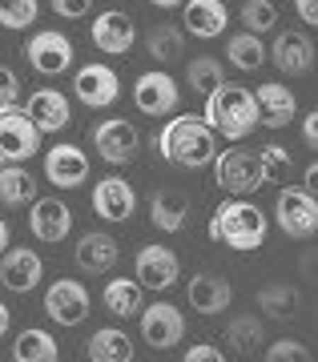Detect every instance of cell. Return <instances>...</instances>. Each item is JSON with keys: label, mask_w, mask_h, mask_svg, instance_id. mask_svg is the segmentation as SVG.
<instances>
[{"label": "cell", "mask_w": 318, "mask_h": 362, "mask_svg": "<svg viewBox=\"0 0 318 362\" xmlns=\"http://www.w3.org/2000/svg\"><path fill=\"white\" fill-rule=\"evenodd\" d=\"M8 238H13V233H8V221L0 218V254H4V250H8Z\"/></svg>", "instance_id": "45"}, {"label": "cell", "mask_w": 318, "mask_h": 362, "mask_svg": "<svg viewBox=\"0 0 318 362\" xmlns=\"http://www.w3.org/2000/svg\"><path fill=\"white\" fill-rule=\"evenodd\" d=\"M266 230L270 218L262 214V206L246 202V197H226L210 214V242L229 250H258L266 242Z\"/></svg>", "instance_id": "3"}, {"label": "cell", "mask_w": 318, "mask_h": 362, "mask_svg": "<svg viewBox=\"0 0 318 362\" xmlns=\"http://www.w3.org/2000/svg\"><path fill=\"white\" fill-rule=\"evenodd\" d=\"M314 57H318L314 40L302 28H282L274 37V45L266 49V61H274V69L286 73V77H306L314 69Z\"/></svg>", "instance_id": "12"}, {"label": "cell", "mask_w": 318, "mask_h": 362, "mask_svg": "<svg viewBox=\"0 0 318 362\" xmlns=\"http://www.w3.org/2000/svg\"><path fill=\"white\" fill-rule=\"evenodd\" d=\"M258 157H262V169H266L270 185L290 173V149H282V145H262V149H258Z\"/></svg>", "instance_id": "37"}, {"label": "cell", "mask_w": 318, "mask_h": 362, "mask_svg": "<svg viewBox=\"0 0 318 362\" xmlns=\"http://www.w3.org/2000/svg\"><path fill=\"white\" fill-rule=\"evenodd\" d=\"M274 221H278V230L286 238H294V242L314 238V230H318L314 189H306V185H286V189H278V197H274Z\"/></svg>", "instance_id": "5"}, {"label": "cell", "mask_w": 318, "mask_h": 362, "mask_svg": "<svg viewBox=\"0 0 318 362\" xmlns=\"http://www.w3.org/2000/svg\"><path fill=\"white\" fill-rule=\"evenodd\" d=\"M186 302H190L198 314H226V306L234 302V290L222 274H210V270H198L186 282Z\"/></svg>", "instance_id": "21"}, {"label": "cell", "mask_w": 318, "mask_h": 362, "mask_svg": "<svg viewBox=\"0 0 318 362\" xmlns=\"http://www.w3.org/2000/svg\"><path fill=\"white\" fill-rule=\"evenodd\" d=\"M13 358L16 362H57V358H61V346H57V338H52L49 330L28 326V330H21V334H16Z\"/></svg>", "instance_id": "30"}, {"label": "cell", "mask_w": 318, "mask_h": 362, "mask_svg": "<svg viewBox=\"0 0 318 362\" xmlns=\"http://www.w3.org/2000/svg\"><path fill=\"white\" fill-rule=\"evenodd\" d=\"M89 141H93V149H97L101 161H109V165H129L141 149V133L129 117H109V121H97L89 129Z\"/></svg>", "instance_id": "6"}, {"label": "cell", "mask_w": 318, "mask_h": 362, "mask_svg": "<svg viewBox=\"0 0 318 362\" xmlns=\"http://www.w3.org/2000/svg\"><path fill=\"white\" fill-rule=\"evenodd\" d=\"M262 322H258L254 314H238V318H229L226 322V342L238 354H254L258 346H262Z\"/></svg>", "instance_id": "33"}, {"label": "cell", "mask_w": 318, "mask_h": 362, "mask_svg": "<svg viewBox=\"0 0 318 362\" xmlns=\"http://www.w3.org/2000/svg\"><path fill=\"white\" fill-rule=\"evenodd\" d=\"M294 13L302 25H318V0H294Z\"/></svg>", "instance_id": "43"}, {"label": "cell", "mask_w": 318, "mask_h": 362, "mask_svg": "<svg viewBox=\"0 0 318 362\" xmlns=\"http://www.w3.org/2000/svg\"><path fill=\"white\" fill-rule=\"evenodd\" d=\"M254 101H258V125H266V129H282V125H290L294 113H298V101H294V93L286 89L282 81H266V85H258Z\"/></svg>", "instance_id": "23"}, {"label": "cell", "mask_w": 318, "mask_h": 362, "mask_svg": "<svg viewBox=\"0 0 318 362\" xmlns=\"http://www.w3.org/2000/svg\"><path fill=\"white\" fill-rule=\"evenodd\" d=\"M217 81H226V73H222V61H217V57H193L190 65H186V85H190L198 97H205Z\"/></svg>", "instance_id": "34"}, {"label": "cell", "mask_w": 318, "mask_h": 362, "mask_svg": "<svg viewBox=\"0 0 318 362\" xmlns=\"http://www.w3.org/2000/svg\"><path fill=\"white\" fill-rule=\"evenodd\" d=\"M93 310V294L76 278H61L45 290V314L57 326H81Z\"/></svg>", "instance_id": "11"}, {"label": "cell", "mask_w": 318, "mask_h": 362, "mask_svg": "<svg viewBox=\"0 0 318 362\" xmlns=\"http://www.w3.org/2000/svg\"><path fill=\"white\" fill-rule=\"evenodd\" d=\"M40 137L45 133L33 125V117L25 109H0V161H28L33 153H40Z\"/></svg>", "instance_id": "8"}, {"label": "cell", "mask_w": 318, "mask_h": 362, "mask_svg": "<svg viewBox=\"0 0 318 362\" xmlns=\"http://www.w3.org/2000/svg\"><path fill=\"white\" fill-rule=\"evenodd\" d=\"M73 258L76 266H81V274H109L117 266V258H121V246H117V238L113 233H105V230H89V233H81L76 238V250H73Z\"/></svg>", "instance_id": "20"}, {"label": "cell", "mask_w": 318, "mask_h": 362, "mask_svg": "<svg viewBox=\"0 0 318 362\" xmlns=\"http://www.w3.org/2000/svg\"><path fill=\"white\" fill-rule=\"evenodd\" d=\"M52 13L64 16V21H81V16L93 13V0H49Z\"/></svg>", "instance_id": "40"}, {"label": "cell", "mask_w": 318, "mask_h": 362, "mask_svg": "<svg viewBox=\"0 0 318 362\" xmlns=\"http://www.w3.org/2000/svg\"><path fill=\"white\" fill-rule=\"evenodd\" d=\"M302 141H306V149H318V113L314 109L302 117Z\"/></svg>", "instance_id": "42"}, {"label": "cell", "mask_w": 318, "mask_h": 362, "mask_svg": "<svg viewBox=\"0 0 318 362\" xmlns=\"http://www.w3.org/2000/svg\"><path fill=\"white\" fill-rule=\"evenodd\" d=\"M153 8H181V0H149Z\"/></svg>", "instance_id": "47"}, {"label": "cell", "mask_w": 318, "mask_h": 362, "mask_svg": "<svg viewBox=\"0 0 318 362\" xmlns=\"http://www.w3.org/2000/svg\"><path fill=\"white\" fill-rule=\"evenodd\" d=\"M302 181H306V189H310V185H314V181H318V165H314V161H310V165H306Z\"/></svg>", "instance_id": "46"}, {"label": "cell", "mask_w": 318, "mask_h": 362, "mask_svg": "<svg viewBox=\"0 0 318 362\" xmlns=\"http://www.w3.org/2000/svg\"><path fill=\"white\" fill-rule=\"evenodd\" d=\"M37 177L25 169V161H0V209L33 206L37 197Z\"/></svg>", "instance_id": "25"}, {"label": "cell", "mask_w": 318, "mask_h": 362, "mask_svg": "<svg viewBox=\"0 0 318 362\" xmlns=\"http://www.w3.org/2000/svg\"><path fill=\"white\" fill-rule=\"evenodd\" d=\"M186 218H190V202L181 194H169V189H157L149 197V221L161 233H178L186 230Z\"/></svg>", "instance_id": "28"}, {"label": "cell", "mask_w": 318, "mask_h": 362, "mask_svg": "<svg viewBox=\"0 0 318 362\" xmlns=\"http://www.w3.org/2000/svg\"><path fill=\"white\" fill-rule=\"evenodd\" d=\"M8 326H13V310H8V306L0 302V338L8 334Z\"/></svg>", "instance_id": "44"}, {"label": "cell", "mask_w": 318, "mask_h": 362, "mask_svg": "<svg viewBox=\"0 0 318 362\" xmlns=\"http://www.w3.org/2000/svg\"><path fill=\"white\" fill-rule=\"evenodd\" d=\"M45 278V262H40L37 250L28 246H8L0 254V286L8 290V294H33Z\"/></svg>", "instance_id": "14"}, {"label": "cell", "mask_w": 318, "mask_h": 362, "mask_svg": "<svg viewBox=\"0 0 318 362\" xmlns=\"http://www.w3.org/2000/svg\"><path fill=\"white\" fill-rule=\"evenodd\" d=\"M85 354L93 362H133L137 346H133V338L125 330H117V326H101L97 334L85 342Z\"/></svg>", "instance_id": "27"}, {"label": "cell", "mask_w": 318, "mask_h": 362, "mask_svg": "<svg viewBox=\"0 0 318 362\" xmlns=\"http://www.w3.org/2000/svg\"><path fill=\"white\" fill-rule=\"evenodd\" d=\"M226 61L238 73H258L266 65V45L258 33H234V37H226Z\"/></svg>", "instance_id": "29"}, {"label": "cell", "mask_w": 318, "mask_h": 362, "mask_svg": "<svg viewBox=\"0 0 318 362\" xmlns=\"http://www.w3.org/2000/svg\"><path fill=\"white\" fill-rule=\"evenodd\" d=\"M226 354L217 346H210V342H198V346H190L186 350V362H222Z\"/></svg>", "instance_id": "41"}, {"label": "cell", "mask_w": 318, "mask_h": 362, "mask_svg": "<svg viewBox=\"0 0 318 362\" xmlns=\"http://www.w3.org/2000/svg\"><path fill=\"white\" fill-rule=\"evenodd\" d=\"M16 101H21V77H16V69L0 65V109H8Z\"/></svg>", "instance_id": "39"}, {"label": "cell", "mask_w": 318, "mask_h": 362, "mask_svg": "<svg viewBox=\"0 0 318 362\" xmlns=\"http://www.w3.org/2000/svg\"><path fill=\"white\" fill-rule=\"evenodd\" d=\"M25 57H28V65L37 69L40 77H61L64 69H73L76 49H73V40L64 37V33H57V28H40V33H33V37L25 40Z\"/></svg>", "instance_id": "7"}, {"label": "cell", "mask_w": 318, "mask_h": 362, "mask_svg": "<svg viewBox=\"0 0 318 362\" xmlns=\"http://www.w3.org/2000/svg\"><path fill=\"white\" fill-rule=\"evenodd\" d=\"M40 13V0H0V25L21 33V28H33Z\"/></svg>", "instance_id": "36"}, {"label": "cell", "mask_w": 318, "mask_h": 362, "mask_svg": "<svg viewBox=\"0 0 318 362\" xmlns=\"http://www.w3.org/2000/svg\"><path fill=\"white\" fill-rule=\"evenodd\" d=\"M45 177H49V185H57V189H76V185H85V181H89V153L73 141L52 145L49 153H45Z\"/></svg>", "instance_id": "15"}, {"label": "cell", "mask_w": 318, "mask_h": 362, "mask_svg": "<svg viewBox=\"0 0 318 362\" xmlns=\"http://www.w3.org/2000/svg\"><path fill=\"white\" fill-rule=\"evenodd\" d=\"M266 362H310V350L294 338H282V342L266 346Z\"/></svg>", "instance_id": "38"}, {"label": "cell", "mask_w": 318, "mask_h": 362, "mask_svg": "<svg viewBox=\"0 0 318 362\" xmlns=\"http://www.w3.org/2000/svg\"><path fill=\"white\" fill-rule=\"evenodd\" d=\"M25 113L33 117V125H37L40 133H61L64 125L73 121V109L64 101V93H57V89H37L25 101Z\"/></svg>", "instance_id": "24"}, {"label": "cell", "mask_w": 318, "mask_h": 362, "mask_svg": "<svg viewBox=\"0 0 318 362\" xmlns=\"http://www.w3.org/2000/svg\"><path fill=\"white\" fill-rule=\"evenodd\" d=\"M137 318H141V338L157 354H166L169 346H178L181 338H186V314L174 302H149V306H141Z\"/></svg>", "instance_id": "10"}, {"label": "cell", "mask_w": 318, "mask_h": 362, "mask_svg": "<svg viewBox=\"0 0 318 362\" xmlns=\"http://www.w3.org/2000/svg\"><path fill=\"white\" fill-rule=\"evenodd\" d=\"M133 278H137L145 290H169L178 286L181 278V262L174 250L166 246H141L137 258H133Z\"/></svg>", "instance_id": "16"}, {"label": "cell", "mask_w": 318, "mask_h": 362, "mask_svg": "<svg viewBox=\"0 0 318 362\" xmlns=\"http://www.w3.org/2000/svg\"><path fill=\"white\" fill-rule=\"evenodd\" d=\"M101 306L113 318H137L141 314V306H145V286L133 278H109L105 282V290H101Z\"/></svg>", "instance_id": "26"}, {"label": "cell", "mask_w": 318, "mask_h": 362, "mask_svg": "<svg viewBox=\"0 0 318 362\" xmlns=\"http://www.w3.org/2000/svg\"><path fill=\"white\" fill-rule=\"evenodd\" d=\"M181 25L198 40H214L226 33L229 13L222 0H181Z\"/></svg>", "instance_id": "22"}, {"label": "cell", "mask_w": 318, "mask_h": 362, "mask_svg": "<svg viewBox=\"0 0 318 362\" xmlns=\"http://www.w3.org/2000/svg\"><path fill=\"white\" fill-rule=\"evenodd\" d=\"M28 230L37 242H64L73 233V209L64 206L61 197H33V209H28Z\"/></svg>", "instance_id": "18"}, {"label": "cell", "mask_w": 318, "mask_h": 362, "mask_svg": "<svg viewBox=\"0 0 318 362\" xmlns=\"http://www.w3.org/2000/svg\"><path fill=\"white\" fill-rule=\"evenodd\" d=\"M238 21L246 25V33H270V28L278 25V4L274 0H246L242 8H238Z\"/></svg>", "instance_id": "35"}, {"label": "cell", "mask_w": 318, "mask_h": 362, "mask_svg": "<svg viewBox=\"0 0 318 362\" xmlns=\"http://www.w3.org/2000/svg\"><path fill=\"white\" fill-rule=\"evenodd\" d=\"M73 97L89 109H109V105L121 97V77H117L113 65L105 61H89L73 73Z\"/></svg>", "instance_id": "9"}, {"label": "cell", "mask_w": 318, "mask_h": 362, "mask_svg": "<svg viewBox=\"0 0 318 362\" xmlns=\"http://www.w3.org/2000/svg\"><path fill=\"white\" fill-rule=\"evenodd\" d=\"M210 169H214V185L229 197H250V194H258L262 185H270L258 149H246V145H238V141L229 145L226 153H214Z\"/></svg>", "instance_id": "4"}, {"label": "cell", "mask_w": 318, "mask_h": 362, "mask_svg": "<svg viewBox=\"0 0 318 362\" xmlns=\"http://www.w3.org/2000/svg\"><path fill=\"white\" fill-rule=\"evenodd\" d=\"M89 37L97 45V52L105 57H125L133 49V40H137V28H133V16L121 13V8H105L97 13V21L89 25Z\"/></svg>", "instance_id": "17"}, {"label": "cell", "mask_w": 318, "mask_h": 362, "mask_svg": "<svg viewBox=\"0 0 318 362\" xmlns=\"http://www.w3.org/2000/svg\"><path fill=\"white\" fill-rule=\"evenodd\" d=\"M149 149L161 157V161H169V165H178V169H205L217 153V141H214V129L205 125L202 117L181 113L153 133Z\"/></svg>", "instance_id": "1"}, {"label": "cell", "mask_w": 318, "mask_h": 362, "mask_svg": "<svg viewBox=\"0 0 318 362\" xmlns=\"http://www.w3.org/2000/svg\"><path fill=\"white\" fill-rule=\"evenodd\" d=\"M145 49H149L153 61L174 65V61H181V57H186V33H181L178 25H157V28H149Z\"/></svg>", "instance_id": "31"}, {"label": "cell", "mask_w": 318, "mask_h": 362, "mask_svg": "<svg viewBox=\"0 0 318 362\" xmlns=\"http://www.w3.org/2000/svg\"><path fill=\"white\" fill-rule=\"evenodd\" d=\"M133 209H137V194H133V185L125 177H101L93 185V214L105 221H129L133 218Z\"/></svg>", "instance_id": "19"}, {"label": "cell", "mask_w": 318, "mask_h": 362, "mask_svg": "<svg viewBox=\"0 0 318 362\" xmlns=\"http://www.w3.org/2000/svg\"><path fill=\"white\" fill-rule=\"evenodd\" d=\"M298 290H294L290 282H274V286H262L258 290V310L270 314V318H278V322H286V318H294V310H298Z\"/></svg>", "instance_id": "32"}, {"label": "cell", "mask_w": 318, "mask_h": 362, "mask_svg": "<svg viewBox=\"0 0 318 362\" xmlns=\"http://www.w3.org/2000/svg\"><path fill=\"white\" fill-rule=\"evenodd\" d=\"M202 121L214 133H222L226 141H246L258 129V101L254 93L238 85V81H217L214 89L205 93Z\"/></svg>", "instance_id": "2"}, {"label": "cell", "mask_w": 318, "mask_h": 362, "mask_svg": "<svg viewBox=\"0 0 318 362\" xmlns=\"http://www.w3.org/2000/svg\"><path fill=\"white\" fill-rule=\"evenodd\" d=\"M181 101V89L178 81L161 73V69H149V73H141L137 85H133V105H137L145 117H169L178 109Z\"/></svg>", "instance_id": "13"}]
</instances>
